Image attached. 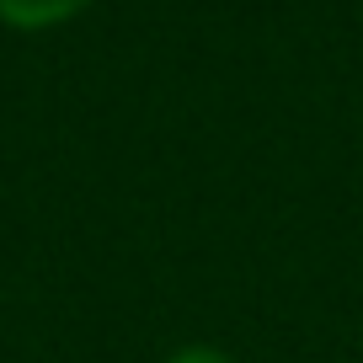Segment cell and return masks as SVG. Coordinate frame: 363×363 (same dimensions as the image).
I'll return each instance as SVG.
<instances>
[{"instance_id":"cell-2","label":"cell","mask_w":363,"mask_h":363,"mask_svg":"<svg viewBox=\"0 0 363 363\" xmlns=\"http://www.w3.org/2000/svg\"><path fill=\"white\" fill-rule=\"evenodd\" d=\"M166 363H235V358L219 352V347H182V352H171Z\"/></svg>"},{"instance_id":"cell-1","label":"cell","mask_w":363,"mask_h":363,"mask_svg":"<svg viewBox=\"0 0 363 363\" xmlns=\"http://www.w3.org/2000/svg\"><path fill=\"white\" fill-rule=\"evenodd\" d=\"M80 6H91V0H0V16L11 27H54L75 16Z\"/></svg>"}]
</instances>
